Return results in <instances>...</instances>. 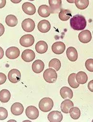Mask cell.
<instances>
[{
    "label": "cell",
    "mask_w": 93,
    "mask_h": 122,
    "mask_svg": "<svg viewBox=\"0 0 93 122\" xmlns=\"http://www.w3.org/2000/svg\"><path fill=\"white\" fill-rule=\"evenodd\" d=\"M71 27L75 30H84L86 26V21L85 17L80 15H74L70 20Z\"/></svg>",
    "instance_id": "cell-1"
},
{
    "label": "cell",
    "mask_w": 93,
    "mask_h": 122,
    "mask_svg": "<svg viewBox=\"0 0 93 122\" xmlns=\"http://www.w3.org/2000/svg\"><path fill=\"white\" fill-rule=\"evenodd\" d=\"M54 106V102L50 97H44L42 99L39 103V107L43 112L50 111Z\"/></svg>",
    "instance_id": "cell-2"
},
{
    "label": "cell",
    "mask_w": 93,
    "mask_h": 122,
    "mask_svg": "<svg viewBox=\"0 0 93 122\" xmlns=\"http://www.w3.org/2000/svg\"><path fill=\"white\" fill-rule=\"evenodd\" d=\"M43 76L46 82L49 83H55L58 78L56 71L51 68L46 69L44 73Z\"/></svg>",
    "instance_id": "cell-3"
},
{
    "label": "cell",
    "mask_w": 93,
    "mask_h": 122,
    "mask_svg": "<svg viewBox=\"0 0 93 122\" xmlns=\"http://www.w3.org/2000/svg\"><path fill=\"white\" fill-rule=\"evenodd\" d=\"M35 42L34 37L31 34H26L22 36L20 39V44L25 47L32 46Z\"/></svg>",
    "instance_id": "cell-4"
},
{
    "label": "cell",
    "mask_w": 93,
    "mask_h": 122,
    "mask_svg": "<svg viewBox=\"0 0 93 122\" xmlns=\"http://www.w3.org/2000/svg\"><path fill=\"white\" fill-rule=\"evenodd\" d=\"M21 77V73L17 69L11 70L8 74V78L10 82L15 84L19 82Z\"/></svg>",
    "instance_id": "cell-5"
},
{
    "label": "cell",
    "mask_w": 93,
    "mask_h": 122,
    "mask_svg": "<svg viewBox=\"0 0 93 122\" xmlns=\"http://www.w3.org/2000/svg\"><path fill=\"white\" fill-rule=\"evenodd\" d=\"M48 2L51 14H57L60 11L62 7L61 0H49Z\"/></svg>",
    "instance_id": "cell-6"
},
{
    "label": "cell",
    "mask_w": 93,
    "mask_h": 122,
    "mask_svg": "<svg viewBox=\"0 0 93 122\" xmlns=\"http://www.w3.org/2000/svg\"><path fill=\"white\" fill-rule=\"evenodd\" d=\"M23 30L28 32L32 31L35 27V22L31 18L24 19L21 24Z\"/></svg>",
    "instance_id": "cell-7"
},
{
    "label": "cell",
    "mask_w": 93,
    "mask_h": 122,
    "mask_svg": "<svg viewBox=\"0 0 93 122\" xmlns=\"http://www.w3.org/2000/svg\"><path fill=\"white\" fill-rule=\"evenodd\" d=\"M26 114L28 118L31 120H35L39 117V112L36 107L29 106L26 110Z\"/></svg>",
    "instance_id": "cell-8"
},
{
    "label": "cell",
    "mask_w": 93,
    "mask_h": 122,
    "mask_svg": "<svg viewBox=\"0 0 93 122\" xmlns=\"http://www.w3.org/2000/svg\"><path fill=\"white\" fill-rule=\"evenodd\" d=\"M5 54L8 58L15 59L20 56V50L16 47L12 46L6 50Z\"/></svg>",
    "instance_id": "cell-9"
},
{
    "label": "cell",
    "mask_w": 93,
    "mask_h": 122,
    "mask_svg": "<svg viewBox=\"0 0 93 122\" xmlns=\"http://www.w3.org/2000/svg\"><path fill=\"white\" fill-rule=\"evenodd\" d=\"M48 119L51 122H60L63 119V115L59 111H52L48 114Z\"/></svg>",
    "instance_id": "cell-10"
},
{
    "label": "cell",
    "mask_w": 93,
    "mask_h": 122,
    "mask_svg": "<svg viewBox=\"0 0 93 122\" xmlns=\"http://www.w3.org/2000/svg\"><path fill=\"white\" fill-rule=\"evenodd\" d=\"M66 49L65 44L62 42H57L54 43L52 46V51L55 54H62Z\"/></svg>",
    "instance_id": "cell-11"
},
{
    "label": "cell",
    "mask_w": 93,
    "mask_h": 122,
    "mask_svg": "<svg viewBox=\"0 0 93 122\" xmlns=\"http://www.w3.org/2000/svg\"><path fill=\"white\" fill-rule=\"evenodd\" d=\"M78 38L81 43L86 44L91 41L92 39V34L89 30H84L79 33Z\"/></svg>",
    "instance_id": "cell-12"
},
{
    "label": "cell",
    "mask_w": 93,
    "mask_h": 122,
    "mask_svg": "<svg viewBox=\"0 0 93 122\" xmlns=\"http://www.w3.org/2000/svg\"><path fill=\"white\" fill-rule=\"evenodd\" d=\"M21 57L24 61L30 62L35 59V54L34 52L31 49H26L23 52Z\"/></svg>",
    "instance_id": "cell-13"
},
{
    "label": "cell",
    "mask_w": 93,
    "mask_h": 122,
    "mask_svg": "<svg viewBox=\"0 0 93 122\" xmlns=\"http://www.w3.org/2000/svg\"><path fill=\"white\" fill-rule=\"evenodd\" d=\"M44 68V64L42 60L38 59L35 60L32 65V69L36 73H40Z\"/></svg>",
    "instance_id": "cell-14"
},
{
    "label": "cell",
    "mask_w": 93,
    "mask_h": 122,
    "mask_svg": "<svg viewBox=\"0 0 93 122\" xmlns=\"http://www.w3.org/2000/svg\"><path fill=\"white\" fill-rule=\"evenodd\" d=\"M12 113L15 115L18 116L21 114L24 111V107L23 105L19 102L14 103L11 108Z\"/></svg>",
    "instance_id": "cell-15"
},
{
    "label": "cell",
    "mask_w": 93,
    "mask_h": 122,
    "mask_svg": "<svg viewBox=\"0 0 93 122\" xmlns=\"http://www.w3.org/2000/svg\"><path fill=\"white\" fill-rule=\"evenodd\" d=\"M24 12L28 15H33L36 13V8L34 5L29 2H26L22 5Z\"/></svg>",
    "instance_id": "cell-16"
},
{
    "label": "cell",
    "mask_w": 93,
    "mask_h": 122,
    "mask_svg": "<svg viewBox=\"0 0 93 122\" xmlns=\"http://www.w3.org/2000/svg\"><path fill=\"white\" fill-rule=\"evenodd\" d=\"M38 30L42 33H46L51 29V24L47 20H42L38 24Z\"/></svg>",
    "instance_id": "cell-17"
},
{
    "label": "cell",
    "mask_w": 93,
    "mask_h": 122,
    "mask_svg": "<svg viewBox=\"0 0 93 122\" xmlns=\"http://www.w3.org/2000/svg\"><path fill=\"white\" fill-rule=\"evenodd\" d=\"M67 56L71 61L74 62L77 60L78 52L77 50L73 47H69L66 51Z\"/></svg>",
    "instance_id": "cell-18"
},
{
    "label": "cell",
    "mask_w": 93,
    "mask_h": 122,
    "mask_svg": "<svg viewBox=\"0 0 93 122\" xmlns=\"http://www.w3.org/2000/svg\"><path fill=\"white\" fill-rule=\"evenodd\" d=\"M61 97L65 99H71L73 97V93L72 90L68 87L64 86L61 88L60 91Z\"/></svg>",
    "instance_id": "cell-19"
},
{
    "label": "cell",
    "mask_w": 93,
    "mask_h": 122,
    "mask_svg": "<svg viewBox=\"0 0 93 122\" xmlns=\"http://www.w3.org/2000/svg\"><path fill=\"white\" fill-rule=\"evenodd\" d=\"M35 50L37 53L39 54H44L48 50V45L45 42L40 41L36 44Z\"/></svg>",
    "instance_id": "cell-20"
},
{
    "label": "cell",
    "mask_w": 93,
    "mask_h": 122,
    "mask_svg": "<svg viewBox=\"0 0 93 122\" xmlns=\"http://www.w3.org/2000/svg\"><path fill=\"white\" fill-rule=\"evenodd\" d=\"M74 106V104L72 101L69 99H66L63 101L61 104V109L63 112L65 113H69V110Z\"/></svg>",
    "instance_id": "cell-21"
},
{
    "label": "cell",
    "mask_w": 93,
    "mask_h": 122,
    "mask_svg": "<svg viewBox=\"0 0 93 122\" xmlns=\"http://www.w3.org/2000/svg\"><path fill=\"white\" fill-rule=\"evenodd\" d=\"M38 12L39 15L43 17H48L51 14L50 7L45 5H42L39 7Z\"/></svg>",
    "instance_id": "cell-22"
},
{
    "label": "cell",
    "mask_w": 93,
    "mask_h": 122,
    "mask_svg": "<svg viewBox=\"0 0 93 122\" xmlns=\"http://www.w3.org/2000/svg\"><path fill=\"white\" fill-rule=\"evenodd\" d=\"M76 79L77 82L79 84H84L88 80L86 73L84 71H79L76 74Z\"/></svg>",
    "instance_id": "cell-23"
},
{
    "label": "cell",
    "mask_w": 93,
    "mask_h": 122,
    "mask_svg": "<svg viewBox=\"0 0 93 122\" xmlns=\"http://www.w3.org/2000/svg\"><path fill=\"white\" fill-rule=\"evenodd\" d=\"M5 22L8 26L14 27L17 25L18 23V19L15 15H9L6 17Z\"/></svg>",
    "instance_id": "cell-24"
},
{
    "label": "cell",
    "mask_w": 93,
    "mask_h": 122,
    "mask_svg": "<svg viewBox=\"0 0 93 122\" xmlns=\"http://www.w3.org/2000/svg\"><path fill=\"white\" fill-rule=\"evenodd\" d=\"M11 98V93L7 89H3L0 91V101L3 103H7Z\"/></svg>",
    "instance_id": "cell-25"
},
{
    "label": "cell",
    "mask_w": 93,
    "mask_h": 122,
    "mask_svg": "<svg viewBox=\"0 0 93 122\" xmlns=\"http://www.w3.org/2000/svg\"><path fill=\"white\" fill-rule=\"evenodd\" d=\"M59 15L60 20L62 21H67L72 16V14L69 10L61 9Z\"/></svg>",
    "instance_id": "cell-26"
},
{
    "label": "cell",
    "mask_w": 93,
    "mask_h": 122,
    "mask_svg": "<svg viewBox=\"0 0 93 122\" xmlns=\"http://www.w3.org/2000/svg\"><path fill=\"white\" fill-rule=\"evenodd\" d=\"M75 77L76 73H73L70 74L68 77V83L69 85L73 88H77L80 86V84L76 81Z\"/></svg>",
    "instance_id": "cell-27"
},
{
    "label": "cell",
    "mask_w": 93,
    "mask_h": 122,
    "mask_svg": "<svg viewBox=\"0 0 93 122\" xmlns=\"http://www.w3.org/2000/svg\"><path fill=\"white\" fill-rule=\"evenodd\" d=\"M61 66L60 60L57 58H53L50 60L49 63V68H54L55 71H59Z\"/></svg>",
    "instance_id": "cell-28"
},
{
    "label": "cell",
    "mask_w": 93,
    "mask_h": 122,
    "mask_svg": "<svg viewBox=\"0 0 93 122\" xmlns=\"http://www.w3.org/2000/svg\"><path fill=\"white\" fill-rule=\"evenodd\" d=\"M70 117L74 120L79 119L81 116V111L79 108L76 107H72L69 111Z\"/></svg>",
    "instance_id": "cell-29"
},
{
    "label": "cell",
    "mask_w": 93,
    "mask_h": 122,
    "mask_svg": "<svg viewBox=\"0 0 93 122\" xmlns=\"http://www.w3.org/2000/svg\"><path fill=\"white\" fill-rule=\"evenodd\" d=\"M74 2L75 3L76 7L81 10L86 9L89 4L88 0H76Z\"/></svg>",
    "instance_id": "cell-30"
},
{
    "label": "cell",
    "mask_w": 93,
    "mask_h": 122,
    "mask_svg": "<svg viewBox=\"0 0 93 122\" xmlns=\"http://www.w3.org/2000/svg\"><path fill=\"white\" fill-rule=\"evenodd\" d=\"M85 66L88 71L93 72V59L92 58L87 59L85 62Z\"/></svg>",
    "instance_id": "cell-31"
},
{
    "label": "cell",
    "mask_w": 93,
    "mask_h": 122,
    "mask_svg": "<svg viewBox=\"0 0 93 122\" xmlns=\"http://www.w3.org/2000/svg\"><path fill=\"white\" fill-rule=\"evenodd\" d=\"M8 117V112L6 109L0 107V120H5Z\"/></svg>",
    "instance_id": "cell-32"
},
{
    "label": "cell",
    "mask_w": 93,
    "mask_h": 122,
    "mask_svg": "<svg viewBox=\"0 0 93 122\" xmlns=\"http://www.w3.org/2000/svg\"><path fill=\"white\" fill-rule=\"evenodd\" d=\"M6 81V76L5 74L0 72V85L4 84Z\"/></svg>",
    "instance_id": "cell-33"
},
{
    "label": "cell",
    "mask_w": 93,
    "mask_h": 122,
    "mask_svg": "<svg viewBox=\"0 0 93 122\" xmlns=\"http://www.w3.org/2000/svg\"><path fill=\"white\" fill-rule=\"evenodd\" d=\"M5 31V29L4 26L2 23H0V37L4 34Z\"/></svg>",
    "instance_id": "cell-34"
},
{
    "label": "cell",
    "mask_w": 93,
    "mask_h": 122,
    "mask_svg": "<svg viewBox=\"0 0 93 122\" xmlns=\"http://www.w3.org/2000/svg\"><path fill=\"white\" fill-rule=\"evenodd\" d=\"M88 88L91 92H93V80H91L88 83Z\"/></svg>",
    "instance_id": "cell-35"
},
{
    "label": "cell",
    "mask_w": 93,
    "mask_h": 122,
    "mask_svg": "<svg viewBox=\"0 0 93 122\" xmlns=\"http://www.w3.org/2000/svg\"><path fill=\"white\" fill-rule=\"evenodd\" d=\"M6 0H0V9L4 8L6 5Z\"/></svg>",
    "instance_id": "cell-36"
},
{
    "label": "cell",
    "mask_w": 93,
    "mask_h": 122,
    "mask_svg": "<svg viewBox=\"0 0 93 122\" xmlns=\"http://www.w3.org/2000/svg\"><path fill=\"white\" fill-rule=\"evenodd\" d=\"M4 56V50L0 46V59H2Z\"/></svg>",
    "instance_id": "cell-37"
},
{
    "label": "cell",
    "mask_w": 93,
    "mask_h": 122,
    "mask_svg": "<svg viewBox=\"0 0 93 122\" xmlns=\"http://www.w3.org/2000/svg\"><path fill=\"white\" fill-rule=\"evenodd\" d=\"M11 1L12 2V3H14V4H17V3H20V2H21V1H13V0H11Z\"/></svg>",
    "instance_id": "cell-38"
}]
</instances>
